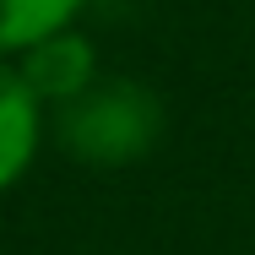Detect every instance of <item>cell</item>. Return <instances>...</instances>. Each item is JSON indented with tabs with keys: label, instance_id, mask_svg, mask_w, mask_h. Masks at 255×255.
<instances>
[{
	"label": "cell",
	"instance_id": "1",
	"mask_svg": "<svg viewBox=\"0 0 255 255\" xmlns=\"http://www.w3.org/2000/svg\"><path fill=\"white\" fill-rule=\"evenodd\" d=\"M60 147L87 163H130L157 141L163 130V103L147 82L130 76H93L76 98L60 103L54 114Z\"/></svg>",
	"mask_w": 255,
	"mask_h": 255
},
{
	"label": "cell",
	"instance_id": "2",
	"mask_svg": "<svg viewBox=\"0 0 255 255\" xmlns=\"http://www.w3.org/2000/svg\"><path fill=\"white\" fill-rule=\"evenodd\" d=\"M16 76L27 82L33 98L65 103V98H76V93L93 82V44L76 38V33H49L44 44L27 49V60H22Z\"/></svg>",
	"mask_w": 255,
	"mask_h": 255
},
{
	"label": "cell",
	"instance_id": "3",
	"mask_svg": "<svg viewBox=\"0 0 255 255\" xmlns=\"http://www.w3.org/2000/svg\"><path fill=\"white\" fill-rule=\"evenodd\" d=\"M33 130H38V114H33V93L16 71L0 65V185L27 163L33 152Z\"/></svg>",
	"mask_w": 255,
	"mask_h": 255
},
{
	"label": "cell",
	"instance_id": "4",
	"mask_svg": "<svg viewBox=\"0 0 255 255\" xmlns=\"http://www.w3.org/2000/svg\"><path fill=\"white\" fill-rule=\"evenodd\" d=\"M76 11V0H0V49L11 44H44L60 33V22Z\"/></svg>",
	"mask_w": 255,
	"mask_h": 255
}]
</instances>
